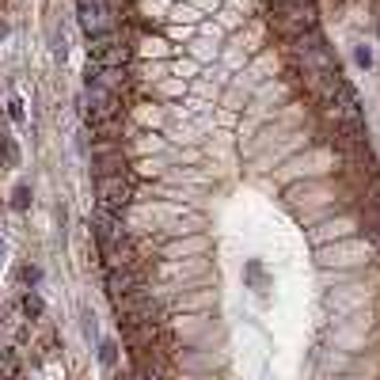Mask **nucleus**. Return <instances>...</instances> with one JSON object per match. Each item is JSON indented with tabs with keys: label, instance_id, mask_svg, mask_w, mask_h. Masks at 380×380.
<instances>
[{
	"label": "nucleus",
	"instance_id": "11",
	"mask_svg": "<svg viewBox=\"0 0 380 380\" xmlns=\"http://www.w3.org/2000/svg\"><path fill=\"white\" fill-rule=\"evenodd\" d=\"M8 115H12V122H23V103H12V107H8Z\"/></svg>",
	"mask_w": 380,
	"mask_h": 380
},
{
	"label": "nucleus",
	"instance_id": "14",
	"mask_svg": "<svg viewBox=\"0 0 380 380\" xmlns=\"http://www.w3.org/2000/svg\"><path fill=\"white\" fill-rule=\"evenodd\" d=\"M0 259H4V243H0Z\"/></svg>",
	"mask_w": 380,
	"mask_h": 380
},
{
	"label": "nucleus",
	"instance_id": "4",
	"mask_svg": "<svg viewBox=\"0 0 380 380\" xmlns=\"http://www.w3.org/2000/svg\"><path fill=\"white\" fill-rule=\"evenodd\" d=\"M92 225H95V240H99V248H118V243H126V232H122V221L110 217V209H99V213L92 217Z\"/></svg>",
	"mask_w": 380,
	"mask_h": 380
},
{
	"label": "nucleus",
	"instance_id": "12",
	"mask_svg": "<svg viewBox=\"0 0 380 380\" xmlns=\"http://www.w3.org/2000/svg\"><path fill=\"white\" fill-rule=\"evenodd\" d=\"M27 312H31V316H38V312H42V300H38V297H27Z\"/></svg>",
	"mask_w": 380,
	"mask_h": 380
},
{
	"label": "nucleus",
	"instance_id": "8",
	"mask_svg": "<svg viewBox=\"0 0 380 380\" xmlns=\"http://www.w3.org/2000/svg\"><path fill=\"white\" fill-rule=\"evenodd\" d=\"M16 209H27L31 206V186H16V202H12Z\"/></svg>",
	"mask_w": 380,
	"mask_h": 380
},
{
	"label": "nucleus",
	"instance_id": "9",
	"mask_svg": "<svg viewBox=\"0 0 380 380\" xmlns=\"http://www.w3.org/2000/svg\"><path fill=\"white\" fill-rule=\"evenodd\" d=\"M354 61L361 65V69H369V65H373V53H369V46H357V50H354Z\"/></svg>",
	"mask_w": 380,
	"mask_h": 380
},
{
	"label": "nucleus",
	"instance_id": "15",
	"mask_svg": "<svg viewBox=\"0 0 380 380\" xmlns=\"http://www.w3.org/2000/svg\"><path fill=\"white\" fill-rule=\"evenodd\" d=\"M376 31H380V27H376Z\"/></svg>",
	"mask_w": 380,
	"mask_h": 380
},
{
	"label": "nucleus",
	"instance_id": "5",
	"mask_svg": "<svg viewBox=\"0 0 380 380\" xmlns=\"http://www.w3.org/2000/svg\"><path fill=\"white\" fill-rule=\"evenodd\" d=\"M95 190L103 198V209H118L130 202V183L122 175H107V179H95Z\"/></svg>",
	"mask_w": 380,
	"mask_h": 380
},
{
	"label": "nucleus",
	"instance_id": "10",
	"mask_svg": "<svg viewBox=\"0 0 380 380\" xmlns=\"http://www.w3.org/2000/svg\"><path fill=\"white\" fill-rule=\"evenodd\" d=\"M84 334H88V339L95 334V316H92V312H84Z\"/></svg>",
	"mask_w": 380,
	"mask_h": 380
},
{
	"label": "nucleus",
	"instance_id": "1",
	"mask_svg": "<svg viewBox=\"0 0 380 380\" xmlns=\"http://www.w3.org/2000/svg\"><path fill=\"white\" fill-rule=\"evenodd\" d=\"M270 23H274L278 35L300 38V35H308V31H316V8L312 4H274Z\"/></svg>",
	"mask_w": 380,
	"mask_h": 380
},
{
	"label": "nucleus",
	"instance_id": "13",
	"mask_svg": "<svg viewBox=\"0 0 380 380\" xmlns=\"http://www.w3.org/2000/svg\"><path fill=\"white\" fill-rule=\"evenodd\" d=\"M141 380H160V373H152V369H144V373H141Z\"/></svg>",
	"mask_w": 380,
	"mask_h": 380
},
{
	"label": "nucleus",
	"instance_id": "2",
	"mask_svg": "<svg viewBox=\"0 0 380 380\" xmlns=\"http://www.w3.org/2000/svg\"><path fill=\"white\" fill-rule=\"evenodd\" d=\"M88 53H92V61L99 65V69H122V65L130 61V46H126V42H118L115 35H99V38H92Z\"/></svg>",
	"mask_w": 380,
	"mask_h": 380
},
{
	"label": "nucleus",
	"instance_id": "6",
	"mask_svg": "<svg viewBox=\"0 0 380 380\" xmlns=\"http://www.w3.org/2000/svg\"><path fill=\"white\" fill-rule=\"evenodd\" d=\"M141 289V274L137 270H130V266H118V270H110L107 274V293L110 297H126V293H137Z\"/></svg>",
	"mask_w": 380,
	"mask_h": 380
},
{
	"label": "nucleus",
	"instance_id": "3",
	"mask_svg": "<svg viewBox=\"0 0 380 380\" xmlns=\"http://www.w3.org/2000/svg\"><path fill=\"white\" fill-rule=\"evenodd\" d=\"M122 115V99L115 92H107V88H95L88 84V122L99 126V122H110Z\"/></svg>",
	"mask_w": 380,
	"mask_h": 380
},
{
	"label": "nucleus",
	"instance_id": "7",
	"mask_svg": "<svg viewBox=\"0 0 380 380\" xmlns=\"http://www.w3.org/2000/svg\"><path fill=\"white\" fill-rule=\"evenodd\" d=\"M115 350H118V346H115V342H103V346H99V361H103L107 369H110V365H115V361H118V354H115Z\"/></svg>",
	"mask_w": 380,
	"mask_h": 380
}]
</instances>
